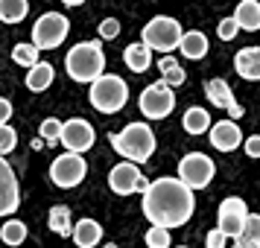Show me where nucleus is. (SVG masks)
Here are the masks:
<instances>
[{"mask_svg": "<svg viewBox=\"0 0 260 248\" xmlns=\"http://www.w3.org/2000/svg\"><path fill=\"white\" fill-rule=\"evenodd\" d=\"M120 36V21L117 18H106L100 24V41H114Z\"/></svg>", "mask_w": 260, "mask_h": 248, "instance_id": "nucleus-33", "label": "nucleus"}, {"mask_svg": "<svg viewBox=\"0 0 260 248\" xmlns=\"http://www.w3.org/2000/svg\"><path fill=\"white\" fill-rule=\"evenodd\" d=\"M15 146H18V131L12 126H0V155L6 158L9 152H15Z\"/></svg>", "mask_w": 260, "mask_h": 248, "instance_id": "nucleus-31", "label": "nucleus"}, {"mask_svg": "<svg viewBox=\"0 0 260 248\" xmlns=\"http://www.w3.org/2000/svg\"><path fill=\"white\" fill-rule=\"evenodd\" d=\"M211 111L202 105H190L184 111V117H181V129L187 131V134H205V131H211Z\"/></svg>", "mask_w": 260, "mask_h": 248, "instance_id": "nucleus-22", "label": "nucleus"}, {"mask_svg": "<svg viewBox=\"0 0 260 248\" xmlns=\"http://www.w3.org/2000/svg\"><path fill=\"white\" fill-rule=\"evenodd\" d=\"M234 242H240V245H254V248H260V213H248L246 228L240 231V236H237Z\"/></svg>", "mask_w": 260, "mask_h": 248, "instance_id": "nucleus-28", "label": "nucleus"}, {"mask_svg": "<svg viewBox=\"0 0 260 248\" xmlns=\"http://www.w3.org/2000/svg\"><path fill=\"white\" fill-rule=\"evenodd\" d=\"M73 242L79 248H96L103 242V225L91 219V216H85L79 222L73 225Z\"/></svg>", "mask_w": 260, "mask_h": 248, "instance_id": "nucleus-17", "label": "nucleus"}, {"mask_svg": "<svg viewBox=\"0 0 260 248\" xmlns=\"http://www.w3.org/2000/svg\"><path fill=\"white\" fill-rule=\"evenodd\" d=\"M158 67H161V82H164L167 88H178V85H184V79H187L184 64H178L173 56H161Z\"/></svg>", "mask_w": 260, "mask_h": 248, "instance_id": "nucleus-25", "label": "nucleus"}, {"mask_svg": "<svg viewBox=\"0 0 260 248\" xmlns=\"http://www.w3.org/2000/svg\"><path fill=\"white\" fill-rule=\"evenodd\" d=\"M178 248H190V245H178Z\"/></svg>", "mask_w": 260, "mask_h": 248, "instance_id": "nucleus-40", "label": "nucleus"}, {"mask_svg": "<svg viewBox=\"0 0 260 248\" xmlns=\"http://www.w3.org/2000/svg\"><path fill=\"white\" fill-rule=\"evenodd\" d=\"M208 137H211V146L216 152H234L243 146V131L237 126L234 120H219V123H213L211 131H208Z\"/></svg>", "mask_w": 260, "mask_h": 248, "instance_id": "nucleus-15", "label": "nucleus"}, {"mask_svg": "<svg viewBox=\"0 0 260 248\" xmlns=\"http://www.w3.org/2000/svg\"><path fill=\"white\" fill-rule=\"evenodd\" d=\"M61 3H64V6H82L85 0H61Z\"/></svg>", "mask_w": 260, "mask_h": 248, "instance_id": "nucleus-37", "label": "nucleus"}, {"mask_svg": "<svg viewBox=\"0 0 260 248\" xmlns=\"http://www.w3.org/2000/svg\"><path fill=\"white\" fill-rule=\"evenodd\" d=\"M246 219H248V204L240 199V196H228V199L219 201L216 228H219L225 236L237 239V236H240V231L246 228Z\"/></svg>", "mask_w": 260, "mask_h": 248, "instance_id": "nucleus-12", "label": "nucleus"}, {"mask_svg": "<svg viewBox=\"0 0 260 248\" xmlns=\"http://www.w3.org/2000/svg\"><path fill=\"white\" fill-rule=\"evenodd\" d=\"M26 236H29V228H26L21 219H6V222L0 225V239H3V245L18 248V245L26 242Z\"/></svg>", "mask_w": 260, "mask_h": 248, "instance_id": "nucleus-24", "label": "nucleus"}, {"mask_svg": "<svg viewBox=\"0 0 260 248\" xmlns=\"http://www.w3.org/2000/svg\"><path fill=\"white\" fill-rule=\"evenodd\" d=\"M205 96H208V102H211L213 108H219V111H225L228 114V120H240L246 111H243V105L234 99V91H231V85L225 82V79H208L205 82Z\"/></svg>", "mask_w": 260, "mask_h": 248, "instance_id": "nucleus-13", "label": "nucleus"}, {"mask_svg": "<svg viewBox=\"0 0 260 248\" xmlns=\"http://www.w3.org/2000/svg\"><path fill=\"white\" fill-rule=\"evenodd\" d=\"M208 50H211V41H208V36L199 32V29H187L184 38H181V44H178V53H181L184 59H190V61L205 59Z\"/></svg>", "mask_w": 260, "mask_h": 248, "instance_id": "nucleus-18", "label": "nucleus"}, {"mask_svg": "<svg viewBox=\"0 0 260 248\" xmlns=\"http://www.w3.org/2000/svg\"><path fill=\"white\" fill-rule=\"evenodd\" d=\"M71 32V21L61 12H44L32 24V44L38 50H59Z\"/></svg>", "mask_w": 260, "mask_h": 248, "instance_id": "nucleus-7", "label": "nucleus"}, {"mask_svg": "<svg viewBox=\"0 0 260 248\" xmlns=\"http://www.w3.org/2000/svg\"><path fill=\"white\" fill-rule=\"evenodd\" d=\"M64 73L79 85H94L106 73L103 41H79L64 56Z\"/></svg>", "mask_w": 260, "mask_h": 248, "instance_id": "nucleus-3", "label": "nucleus"}, {"mask_svg": "<svg viewBox=\"0 0 260 248\" xmlns=\"http://www.w3.org/2000/svg\"><path fill=\"white\" fill-rule=\"evenodd\" d=\"M213 175H216V164L205 152H187L178 161V181L184 187H190L193 193L208 187L213 181Z\"/></svg>", "mask_w": 260, "mask_h": 248, "instance_id": "nucleus-6", "label": "nucleus"}, {"mask_svg": "<svg viewBox=\"0 0 260 248\" xmlns=\"http://www.w3.org/2000/svg\"><path fill=\"white\" fill-rule=\"evenodd\" d=\"M21 207V184L15 175L12 164L0 155V216H9Z\"/></svg>", "mask_w": 260, "mask_h": 248, "instance_id": "nucleus-14", "label": "nucleus"}, {"mask_svg": "<svg viewBox=\"0 0 260 248\" xmlns=\"http://www.w3.org/2000/svg\"><path fill=\"white\" fill-rule=\"evenodd\" d=\"M53 82H56V67H53L50 61H38L36 67L26 70V88H29L32 94H44Z\"/></svg>", "mask_w": 260, "mask_h": 248, "instance_id": "nucleus-21", "label": "nucleus"}, {"mask_svg": "<svg viewBox=\"0 0 260 248\" xmlns=\"http://www.w3.org/2000/svg\"><path fill=\"white\" fill-rule=\"evenodd\" d=\"M141 207L149 225L173 231V228H181V225H187L193 219L196 196H193L190 187H184L178 181V175H161L149 181Z\"/></svg>", "mask_w": 260, "mask_h": 248, "instance_id": "nucleus-1", "label": "nucleus"}, {"mask_svg": "<svg viewBox=\"0 0 260 248\" xmlns=\"http://www.w3.org/2000/svg\"><path fill=\"white\" fill-rule=\"evenodd\" d=\"M85 175H88V164H85L82 155H76V152H61L50 164V181L61 190L79 187L85 181Z\"/></svg>", "mask_w": 260, "mask_h": 248, "instance_id": "nucleus-9", "label": "nucleus"}, {"mask_svg": "<svg viewBox=\"0 0 260 248\" xmlns=\"http://www.w3.org/2000/svg\"><path fill=\"white\" fill-rule=\"evenodd\" d=\"M123 61H126V67L132 73H146L152 67V50L146 47L143 41H135V44H129L123 50Z\"/></svg>", "mask_w": 260, "mask_h": 248, "instance_id": "nucleus-20", "label": "nucleus"}, {"mask_svg": "<svg viewBox=\"0 0 260 248\" xmlns=\"http://www.w3.org/2000/svg\"><path fill=\"white\" fill-rule=\"evenodd\" d=\"M38 53H41V50H38L32 41H24V44H15V47H12V61L29 70V67H36L38 61H41V59H38Z\"/></svg>", "mask_w": 260, "mask_h": 248, "instance_id": "nucleus-27", "label": "nucleus"}, {"mask_svg": "<svg viewBox=\"0 0 260 248\" xmlns=\"http://www.w3.org/2000/svg\"><path fill=\"white\" fill-rule=\"evenodd\" d=\"M237 26L243 32H257L260 29V0H240L234 6V15Z\"/></svg>", "mask_w": 260, "mask_h": 248, "instance_id": "nucleus-19", "label": "nucleus"}, {"mask_svg": "<svg viewBox=\"0 0 260 248\" xmlns=\"http://www.w3.org/2000/svg\"><path fill=\"white\" fill-rule=\"evenodd\" d=\"M149 187V178L141 172L138 164H129V161H120L117 166H111L108 172V190L114 196H135V193H146Z\"/></svg>", "mask_w": 260, "mask_h": 248, "instance_id": "nucleus-10", "label": "nucleus"}, {"mask_svg": "<svg viewBox=\"0 0 260 248\" xmlns=\"http://www.w3.org/2000/svg\"><path fill=\"white\" fill-rule=\"evenodd\" d=\"M138 105H141V114L146 120H167L176 108V91L167 88L161 79L152 85H146L138 96Z\"/></svg>", "mask_w": 260, "mask_h": 248, "instance_id": "nucleus-8", "label": "nucleus"}, {"mask_svg": "<svg viewBox=\"0 0 260 248\" xmlns=\"http://www.w3.org/2000/svg\"><path fill=\"white\" fill-rule=\"evenodd\" d=\"M181 38H184V29L170 15H155L152 21H146L141 29V41L152 53H161V56H170L173 50H178Z\"/></svg>", "mask_w": 260, "mask_h": 248, "instance_id": "nucleus-5", "label": "nucleus"}, {"mask_svg": "<svg viewBox=\"0 0 260 248\" xmlns=\"http://www.w3.org/2000/svg\"><path fill=\"white\" fill-rule=\"evenodd\" d=\"M61 120L56 117H47L41 126H38V134H41V140L47 143V146H56V143H61Z\"/></svg>", "mask_w": 260, "mask_h": 248, "instance_id": "nucleus-29", "label": "nucleus"}, {"mask_svg": "<svg viewBox=\"0 0 260 248\" xmlns=\"http://www.w3.org/2000/svg\"><path fill=\"white\" fill-rule=\"evenodd\" d=\"M111 149L123 158V161H129V164H146L149 158L155 155V131L149 123H141V120H135V123H126L120 131H114L111 137Z\"/></svg>", "mask_w": 260, "mask_h": 248, "instance_id": "nucleus-2", "label": "nucleus"}, {"mask_svg": "<svg viewBox=\"0 0 260 248\" xmlns=\"http://www.w3.org/2000/svg\"><path fill=\"white\" fill-rule=\"evenodd\" d=\"M243 149H246L248 158H260V134H251L243 140Z\"/></svg>", "mask_w": 260, "mask_h": 248, "instance_id": "nucleus-35", "label": "nucleus"}, {"mask_svg": "<svg viewBox=\"0 0 260 248\" xmlns=\"http://www.w3.org/2000/svg\"><path fill=\"white\" fill-rule=\"evenodd\" d=\"M106 248H117V245H114V242H108V245H106Z\"/></svg>", "mask_w": 260, "mask_h": 248, "instance_id": "nucleus-39", "label": "nucleus"}, {"mask_svg": "<svg viewBox=\"0 0 260 248\" xmlns=\"http://www.w3.org/2000/svg\"><path fill=\"white\" fill-rule=\"evenodd\" d=\"M88 102L100 114H120L129 102V85L117 73H103L91 88H88Z\"/></svg>", "mask_w": 260, "mask_h": 248, "instance_id": "nucleus-4", "label": "nucleus"}, {"mask_svg": "<svg viewBox=\"0 0 260 248\" xmlns=\"http://www.w3.org/2000/svg\"><path fill=\"white\" fill-rule=\"evenodd\" d=\"M234 70L246 82H260V47H243L234 56Z\"/></svg>", "mask_w": 260, "mask_h": 248, "instance_id": "nucleus-16", "label": "nucleus"}, {"mask_svg": "<svg viewBox=\"0 0 260 248\" xmlns=\"http://www.w3.org/2000/svg\"><path fill=\"white\" fill-rule=\"evenodd\" d=\"M143 242H146V248H173V236H170L167 228H155L152 225L143 236Z\"/></svg>", "mask_w": 260, "mask_h": 248, "instance_id": "nucleus-30", "label": "nucleus"}, {"mask_svg": "<svg viewBox=\"0 0 260 248\" xmlns=\"http://www.w3.org/2000/svg\"><path fill=\"white\" fill-rule=\"evenodd\" d=\"M231 248H254V245H240V242H234Z\"/></svg>", "mask_w": 260, "mask_h": 248, "instance_id": "nucleus-38", "label": "nucleus"}, {"mask_svg": "<svg viewBox=\"0 0 260 248\" xmlns=\"http://www.w3.org/2000/svg\"><path fill=\"white\" fill-rule=\"evenodd\" d=\"M47 225H50V231H53L56 236H73V216H71V207H68V204H56V207H50Z\"/></svg>", "mask_w": 260, "mask_h": 248, "instance_id": "nucleus-23", "label": "nucleus"}, {"mask_svg": "<svg viewBox=\"0 0 260 248\" xmlns=\"http://www.w3.org/2000/svg\"><path fill=\"white\" fill-rule=\"evenodd\" d=\"M12 114H15L12 102H9L6 96H0V126H9V120H12Z\"/></svg>", "mask_w": 260, "mask_h": 248, "instance_id": "nucleus-36", "label": "nucleus"}, {"mask_svg": "<svg viewBox=\"0 0 260 248\" xmlns=\"http://www.w3.org/2000/svg\"><path fill=\"white\" fill-rule=\"evenodd\" d=\"M228 239H231V236H225L219 228H213V231H208V236H205V248H225Z\"/></svg>", "mask_w": 260, "mask_h": 248, "instance_id": "nucleus-34", "label": "nucleus"}, {"mask_svg": "<svg viewBox=\"0 0 260 248\" xmlns=\"http://www.w3.org/2000/svg\"><path fill=\"white\" fill-rule=\"evenodd\" d=\"M237 32H240V26H237L234 18H222V21H219V26H216V36L222 38V41H234Z\"/></svg>", "mask_w": 260, "mask_h": 248, "instance_id": "nucleus-32", "label": "nucleus"}, {"mask_svg": "<svg viewBox=\"0 0 260 248\" xmlns=\"http://www.w3.org/2000/svg\"><path fill=\"white\" fill-rule=\"evenodd\" d=\"M29 15V0H0V21L3 24H21Z\"/></svg>", "mask_w": 260, "mask_h": 248, "instance_id": "nucleus-26", "label": "nucleus"}, {"mask_svg": "<svg viewBox=\"0 0 260 248\" xmlns=\"http://www.w3.org/2000/svg\"><path fill=\"white\" fill-rule=\"evenodd\" d=\"M94 143H96V131L85 117L64 120V126H61V146H64V152L85 155Z\"/></svg>", "mask_w": 260, "mask_h": 248, "instance_id": "nucleus-11", "label": "nucleus"}]
</instances>
